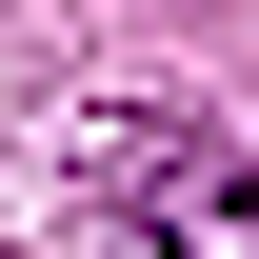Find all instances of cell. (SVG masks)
Returning <instances> with one entry per match:
<instances>
[{
    "mask_svg": "<svg viewBox=\"0 0 259 259\" xmlns=\"http://www.w3.org/2000/svg\"><path fill=\"white\" fill-rule=\"evenodd\" d=\"M100 160H120V199L160 220V259H259V160H239V140H199V120H120Z\"/></svg>",
    "mask_w": 259,
    "mask_h": 259,
    "instance_id": "obj_1",
    "label": "cell"
}]
</instances>
